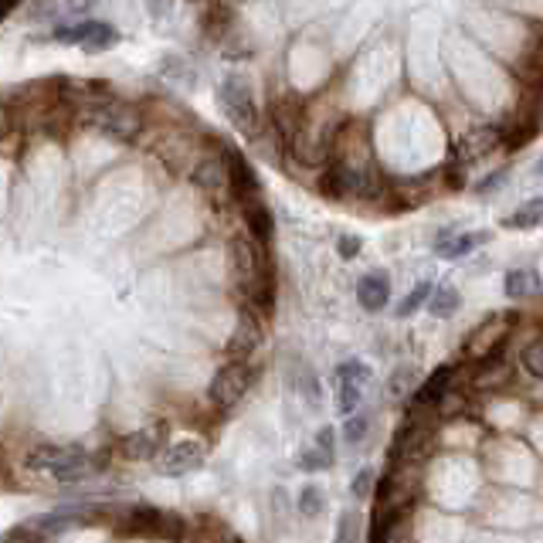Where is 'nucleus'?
I'll return each mask as SVG.
<instances>
[{"label":"nucleus","instance_id":"obj_1","mask_svg":"<svg viewBox=\"0 0 543 543\" xmlns=\"http://www.w3.org/2000/svg\"><path fill=\"white\" fill-rule=\"evenodd\" d=\"M31 472H48L58 482H85L106 469V455H89L79 445H38L24 459Z\"/></svg>","mask_w":543,"mask_h":543},{"label":"nucleus","instance_id":"obj_2","mask_svg":"<svg viewBox=\"0 0 543 543\" xmlns=\"http://www.w3.org/2000/svg\"><path fill=\"white\" fill-rule=\"evenodd\" d=\"M218 102L241 133L245 136L258 133V126H262V112H258L252 85L241 79V75H224L221 85H218Z\"/></svg>","mask_w":543,"mask_h":543},{"label":"nucleus","instance_id":"obj_3","mask_svg":"<svg viewBox=\"0 0 543 543\" xmlns=\"http://www.w3.org/2000/svg\"><path fill=\"white\" fill-rule=\"evenodd\" d=\"M510 333H513V316L510 313H493L486 323H479L476 330L469 333L462 347V357L476 360H493V357H503L506 353V343H510Z\"/></svg>","mask_w":543,"mask_h":543},{"label":"nucleus","instance_id":"obj_4","mask_svg":"<svg viewBox=\"0 0 543 543\" xmlns=\"http://www.w3.org/2000/svg\"><path fill=\"white\" fill-rule=\"evenodd\" d=\"M252 381H255V370L248 367V360H231V364H224L218 374H214V381L208 387V398L214 408L221 411H231L235 404H241L248 391H252Z\"/></svg>","mask_w":543,"mask_h":543},{"label":"nucleus","instance_id":"obj_5","mask_svg":"<svg viewBox=\"0 0 543 543\" xmlns=\"http://www.w3.org/2000/svg\"><path fill=\"white\" fill-rule=\"evenodd\" d=\"M85 123L99 129V133H106L109 140H133L140 133V112L123 106V102L102 99L85 112Z\"/></svg>","mask_w":543,"mask_h":543},{"label":"nucleus","instance_id":"obj_6","mask_svg":"<svg viewBox=\"0 0 543 543\" xmlns=\"http://www.w3.org/2000/svg\"><path fill=\"white\" fill-rule=\"evenodd\" d=\"M374 384V374L364 360H347V364L336 367V411L343 418L360 411V401H364V391Z\"/></svg>","mask_w":543,"mask_h":543},{"label":"nucleus","instance_id":"obj_7","mask_svg":"<svg viewBox=\"0 0 543 543\" xmlns=\"http://www.w3.org/2000/svg\"><path fill=\"white\" fill-rule=\"evenodd\" d=\"M51 38L62 41V45H79L89 55H99V51H109L119 45V31L106 21H79L75 28H55Z\"/></svg>","mask_w":543,"mask_h":543},{"label":"nucleus","instance_id":"obj_8","mask_svg":"<svg viewBox=\"0 0 543 543\" xmlns=\"http://www.w3.org/2000/svg\"><path fill=\"white\" fill-rule=\"evenodd\" d=\"M228 272L245 286V292H252V286L265 275V262H262V245H252V241L235 238L228 245Z\"/></svg>","mask_w":543,"mask_h":543},{"label":"nucleus","instance_id":"obj_9","mask_svg":"<svg viewBox=\"0 0 543 543\" xmlns=\"http://www.w3.org/2000/svg\"><path fill=\"white\" fill-rule=\"evenodd\" d=\"M204 465V445L194 442V438H184V442H174L163 448V455H157V472L160 476H187V472L201 469Z\"/></svg>","mask_w":543,"mask_h":543},{"label":"nucleus","instance_id":"obj_10","mask_svg":"<svg viewBox=\"0 0 543 543\" xmlns=\"http://www.w3.org/2000/svg\"><path fill=\"white\" fill-rule=\"evenodd\" d=\"M265 340V330H262V316L255 309H241L238 320H235V330H231V340H228V357L231 360H248L252 353L262 347Z\"/></svg>","mask_w":543,"mask_h":543},{"label":"nucleus","instance_id":"obj_11","mask_svg":"<svg viewBox=\"0 0 543 543\" xmlns=\"http://www.w3.org/2000/svg\"><path fill=\"white\" fill-rule=\"evenodd\" d=\"M432 442H435V438H432V425L415 415L411 421H404V425H401V432H398V438H394V445H391V459H401V455H404V462L421 459V455L432 452Z\"/></svg>","mask_w":543,"mask_h":543},{"label":"nucleus","instance_id":"obj_12","mask_svg":"<svg viewBox=\"0 0 543 543\" xmlns=\"http://www.w3.org/2000/svg\"><path fill=\"white\" fill-rule=\"evenodd\" d=\"M272 123H275L279 136L289 146L303 143V133H306V109H303V102H299L296 96L275 99L272 102Z\"/></svg>","mask_w":543,"mask_h":543},{"label":"nucleus","instance_id":"obj_13","mask_svg":"<svg viewBox=\"0 0 543 543\" xmlns=\"http://www.w3.org/2000/svg\"><path fill=\"white\" fill-rule=\"evenodd\" d=\"M224 157H228V187H231V194L238 197V204L262 197V180H258L252 163L241 157L238 150H224Z\"/></svg>","mask_w":543,"mask_h":543},{"label":"nucleus","instance_id":"obj_14","mask_svg":"<svg viewBox=\"0 0 543 543\" xmlns=\"http://www.w3.org/2000/svg\"><path fill=\"white\" fill-rule=\"evenodd\" d=\"M167 435H170V428L163 425V421L160 425H146L140 432L123 438V452L129 459H157L163 448H167Z\"/></svg>","mask_w":543,"mask_h":543},{"label":"nucleus","instance_id":"obj_15","mask_svg":"<svg viewBox=\"0 0 543 543\" xmlns=\"http://www.w3.org/2000/svg\"><path fill=\"white\" fill-rule=\"evenodd\" d=\"M452 381H455V367H452V364L435 367L432 374H428L425 381L418 384V391H415V411L438 408V404L448 398V391H452Z\"/></svg>","mask_w":543,"mask_h":543},{"label":"nucleus","instance_id":"obj_16","mask_svg":"<svg viewBox=\"0 0 543 543\" xmlns=\"http://www.w3.org/2000/svg\"><path fill=\"white\" fill-rule=\"evenodd\" d=\"M486 241H489V231H442L435 252L438 258H445V262H455V258H469L479 245H486Z\"/></svg>","mask_w":543,"mask_h":543},{"label":"nucleus","instance_id":"obj_17","mask_svg":"<svg viewBox=\"0 0 543 543\" xmlns=\"http://www.w3.org/2000/svg\"><path fill=\"white\" fill-rule=\"evenodd\" d=\"M357 303L367 309V313H381V309L391 303V275L384 269L367 272L364 279L357 282Z\"/></svg>","mask_w":543,"mask_h":543},{"label":"nucleus","instance_id":"obj_18","mask_svg":"<svg viewBox=\"0 0 543 543\" xmlns=\"http://www.w3.org/2000/svg\"><path fill=\"white\" fill-rule=\"evenodd\" d=\"M499 140H503V133H499L496 126H476L472 133H465L459 143H455V153L469 163V160H482L486 153H493Z\"/></svg>","mask_w":543,"mask_h":543},{"label":"nucleus","instance_id":"obj_19","mask_svg":"<svg viewBox=\"0 0 543 543\" xmlns=\"http://www.w3.org/2000/svg\"><path fill=\"white\" fill-rule=\"evenodd\" d=\"M241 218H245L248 235H252L258 245H269L272 235H275V218H272L269 204H265L262 197H255V201L241 204Z\"/></svg>","mask_w":543,"mask_h":543},{"label":"nucleus","instance_id":"obj_20","mask_svg":"<svg viewBox=\"0 0 543 543\" xmlns=\"http://www.w3.org/2000/svg\"><path fill=\"white\" fill-rule=\"evenodd\" d=\"M506 299H530L543 292V275L537 269H510L503 279Z\"/></svg>","mask_w":543,"mask_h":543},{"label":"nucleus","instance_id":"obj_21","mask_svg":"<svg viewBox=\"0 0 543 543\" xmlns=\"http://www.w3.org/2000/svg\"><path fill=\"white\" fill-rule=\"evenodd\" d=\"M194 184L197 187H204V191H221V187H228V157H221V160H201L194 167Z\"/></svg>","mask_w":543,"mask_h":543},{"label":"nucleus","instance_id":"obj_22","mask_svg":"<svg viewBox=\"0 0 543 543\" xmlns=\"http://www.w3.org/2000/svg\"><path fill=\"white\" fill-rule=\"evenodd\" d=\"M543 224V197H533V201L523 204L520 211H513L510 218L503 221V228H513V231H530Z\"/></svg>","mask_w":543,"mask_h":543},{"label":"nucleus","instance_id":"obj_23","mask_svg":"<svg viewBox=\"0 0 543 543\" xmlns=\"http://www.w3.org/2000/svg\"><path fill=\"white\" fill-rule=\"evenodd\" d=\"M462 306V292L452 289V286H442L432 292V299H428V313L438 316V320H448V316H455Z\"/></svg>","mask_w":543,"mask_h":543},{"label":"nucleus","instance_id":"obj_24","mask_svg":"<svg viewBox=\"0 0 543 543\" xmlns=\"http://www.w3.org/2000/svg\"><path fill=\"white\" fill-rule=\"evenodd\" d=\"M432 282H421V286H415L408 292V296H404V303L394 309V316H398V320H408V316H415L421 306H428V299H432Z\"/></svg>","mask_w":543,"mask_h":543},{"label":"nucleus","instance_id":"obj_25","mask_svg":"<svg viewBox=\"0 0 543 543\" xmlns=\"http://www.w3.org/2000/svg\"><path fill=\"white\" fill-rule=\"evenodd\" d=\"M415 381H418L415 367H398V370H394V377H391V384H387V394H391L394 401H404L408 394L418 391Z\"/></svg>","mask_w":543,"mask_h":543},{"label":"nucleus","instance_id":"obj_26","mask_svg":"<svg viewBox=\"0 0 543 543\" xmlns=\"http://www.w3.org/2000/svg\"><path fill=\"white\" fill-rule=\"evenodd\" d=\"M326 510V496L320 486H306L303 493H299V513L306 516V520H316V516H323Z\"/></svg>","mask_w":543,"mask_h":543},{"label":"nucleus","instance_id":"obj_27","mask_svg":"<svg viewBox=\"0 0 543 543\" xmlns=\"http://www.w3.org/2000/svg\"><path fill=\"white\" fill-rule=\"evenodd\" d=\"M333 459H336V452H330V448H323V445H313V448H306V452L299 455V469L320 472V469H330Z\"/></svg>","mask_w":543,"mask_h":543},{"label":"nucleus","instance_id":"obj_28","mask_svg":"<svg viewBox=\"0 0 543 543\" xmlns=\"http://www.w3.org/2000/svg\"><path fill=\"white\" fill-rule=\"evenodd\" d=\"M520 360H523V370H527L530 377H537V381H543V336H540V340H533V343H527V347H523Z\"/></svg>","mask_w":543,"mask_h":543},{"label":"nucleus","instance_id":"obj_29","mask_svg":"<svg viewBox=\"0 0 543 543\" xmlns=\"http://www.w3.org/2000/svg\"><path fill=\"white\" fill-rule=\"evenodd\" d=\"M367 425H370V418L364 415V411H353V415H347V425H343V435H347V442L350 445L364 442Z\"/></svg>","mask_w":543,"mask_h":543},{"label":"nucleus","instance_id":"obj_30","mask_svg":"<svg viewBox=\"0 0 543 543\" xmlns=\"http://www.w3.org/2000/svg\"><path fill=\"white\" fill-rule=\"evenodd\" d=\"M445 184L452 187V191H462L465 187V160L462 157H459V163L455 160L445 163Z\"/></svg>","mask_w":543,"mask_h":543},{"label":"nucleus","instance_id":"obj_31","mask_svg":"<svg viewBox=\"0 0 543 543\" xmlns=\"http://www.w3.org/2000/svg\"><path fill=\"white\" fill-rule=\"evenodd\" d=\"M360 248H364V238H360V235H340V238H336V255H340V258H357Z\"/></svg>","mask_w":543,"mask_h":543},{"label":"nucleus","instance_id":"obj_32","mask_svg":"<svg viewBox=\"0 0 543 543\" xmlns=\"http://www.w3.org/2000/svg\"><path fill=\"white\" fill-rule=\"evenodd\" d=\"M374 482H377V479H374V469H360L357 479H353V486H350V493L357 496V499H367L370 493H374V489H370Z\"/></svg>","mask_w":543,"mask_h":543},{"label":"nucleus","instance_id":"obj_33","mask_svg":"<svg viewBox=\"0 0 543 543\" xmlns=\"http://www.w3.org/2000/svg\"><path fill=\"white\" fill-rule=\"evenodd\" d=\"M357 523H360V516H357V513H343V516H340V527H336V540H353V537H360V533H357Z\"/></svg>","mask_w":543,"mask_h":543},{"label":"nucleus","instance_id":"obj_34","mask_svg":"<svg viewBox=\"0 0 543 543\" xmlns=\"http://www.w3.org/2000/svg\"><path fill=\"white\" fill-rule=\"evenodd\" d=\"M146 14H150L153 21H167V17L174 14V0H146Z\"/></svg>","mask_w":543,"mask_h":543},{"label":"nucleus","instance_id":"obj_35","mask_svg":"<svg viewBox=\"0 0 543 543\" xmlns=\"http://www.w3.org/2000/svg\"><path fill=\"white\" fill-rule=\"evenodd\" d=\"M503 180H506V167H499V170H496V174H489L486 180H482V184L476 187V191H479V194H493V191H496V187H499V184H503Z\"/></svg>","mask_w":543,"mask_h":543},{"label":"nucleus","instance_id":"obj_36","mask_svg":"<svg viewBox=\"0 0 543 543\" xmlns=\"http://www.w3.org/2000/svg\"><path fill=\"white\" fill-rule=\"evenodd\" d=\"M96 7V0H68V11L72 14H85V11H92Z\"/></svg>","mask_w":543,"mask_h":543},{"label":"nucleus","instance_id":"obj_37","mask_svg":"<svg viewBox=\"0 0 543 543\" xmlns=\"http://www.w3.org/2000/svg\"><path fill=\"white\" fill-rule=\"evenodd\" d=\"M533 174H537V177H543V157L537 160V167H533Z\"/></svg>","mask_w":543,"mask_h":543}]
</instances>
